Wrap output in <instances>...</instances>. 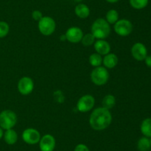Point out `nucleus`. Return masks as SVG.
<instances>
[{"mask_svg": "<svg viewBox=\"0 0 151 151\" xmlns=\"http://www.w3.org/2000/svg\"><path fill=\"white\" fill-rule=\"evenodd\" d=\"M112 121V115L109 110L98 107L90 115L89 124L94 130H103L107 128Z\"/></svg>", "mask_w": 151, "mask_h": 151, "instance_id": "nucleus-1", "label": "nucleus"}, {"mask_svg": "<svg viewBox=\"0 0 151 151\" xmlns=\"http://www.w3.org/2000/svg\"><path fill=\"white\" fill-rule=\"evenodd\" d=\"M91 34L97 39H104L111 33L110 24L104 19H96L91 25Z\"/></svg>", "mask_w": 151, "mask_h": 151, "instance_id": "nucleus-2", "label": "nucleus"}, {"mask_svg": "<svg viewBox=\"0 0 151 151\" xmlns=\"http://www.w3.org/2000/svg\"><path fill=\"white\" fill-rule=\"evenodd\" d=\"M17 122V115L10 110H4L0 113V127L3 130L12 129Z\"/></svg>", "mask_w": 151, "mask_h": 151, "instance_id": "nucleus-3", "label": "nucleus"}, {"mask_svg": "<svg viewBox=\"0 0 151 151\" xmlns=\"http://www.w3.org/2000/svg\"><path fill=\"white\" fill-rule=\"evenodd\" d=\"M109 79V73L105 67H97L91 71V80L96 85H104L107 83Z\"/></svg>", "mask_w": 151, "mask_h": 151, "instance_id": "nucleus-4", "label": "nucleus"}, {"mask_svg": "<svg viewBox=\"0 0 151 151\" xmlns=\"http://www.w3.org/2000/svg\"><path fill=\"white\" fill-rule=\"evenodd\" d=\"M38 30L44 36H50L55 32L56 24L54 19L50 16H43L41 20L38 21Z\"/></svg>", "mask_w": 151, "mask_h": 151, "instance_id": "nucleus-5", "label": "nucleus"}, {"mask_svg": "<svg viewBox=\"0 0 151 151\" xmlns=\"http://www.w3.org/2000/svg\"><path fill=\"white\" fill-rule=\"evenodd\" d=\"M115 33L120 36H127L133 31V25L128 19H120L114 24Z\"/></svg>", "mask_w": 151, "mask_h": 151, "instance_id": "nucleus-6", "label": "nucleus"}, {"mask_svg": "<svg viewBox=\"0 0 151 151\" xmlns=\"http://www.w3.org/2000/svg\"><path fill=\"white\" fill-rule=\"evenodd\" d=\"M95 100L91 95H85L80 98L77 104V108L81 113H86L91 110L94 106Z\"/></svg>", "mask_w": 151, "mask_h": 151, "instance_id": "nucleus-7", "label": "nucleus"}, {"mask_svg": "<svg viewBox=\"0 0 151 151\" xmlns=\"http://www.w3.org/2000/svg\"><path fill=\"white\" fill-rule=\"evenodd\" d=\"M41 138L39 132L34 128L26 129L22 133V139L24 142L28 144L32 145L39 143Z\"/></svg>", "mask_w": 151, "mask_h": 151, "instance_id": "nucleus-8", "label": "nucleus"}, {"mask_svg": "<svg viewBox=\"0 0 151 151\" xmlns=\"http://www.w3.org/2000/svg\"><path fill=\"white\" fill-rule=\"evenodd\" d=\"M34 89V82L31 78L28 76L22 77L18 83V90L22 95H29Z\"/></svg>", "mask_w": 151, "mask_h": 151, "instance_id": "nucleus-9", "label": "nucleus"}, {"mask_svg": "<svg viewBox=\"0 0 151 151\" xmlns=\"http://www.w3.org/2000/svg\"><path fill=\"white\" fill-rule=\"evenodd\" d=\"M132 56L137 61H143L147 56V50L142 43H135L131 47Z\"/></svg>", "mask_w": 151, "mask_h": 151, "instance_id": "nucleus-10", "label": "nucleus"}, {"mask_svg": "<svg viewBox=\"0 0 151 151\" xmlns=\"http://www.w3.org/2000/svg\"><path fill=\"white\" fill-rule=\"evenodd\" d=\"M65 35L66 36V40L69 41L72 43H78L81 41L83 33L78 27H71L66 30Z\"/></svg>", "mask_w": 151, "mask_h": 151, "instance_id": "nucleus-11", "label": "nucleus"}, {"mask_svg": "<svg viewBox=\"0 0 151 151\" xmlns=\"http://www.w3.org/2000/svg\"><path fill=\"white\" fill-rule=\"evenodd\" d=\"M39 147L41 151H53L55 147V139L50 134L44 135L40 139Z\"/></svg>", "mask_w": 151, "mask_h": 151, "instance_id": "nucleus-12", "label": "nucleus"}, {"mask_svg": "<svg viewBox=\"0 0 151 151\" xmlns=\"http://www.w3.org/2000/svg\"><path fill=\"white\" fill-rule=\"evenodd\" d=\"M94 49L100 55H107L111 51V46L108 41L103 39H98L94 43Z\"/></svg>", "mask_w": 151, "mask_h": 151, "instance_id": "nucleus-13", "label": "nucleus"}, {"mask_svg": "<svg viewBox=\"0 0 151 151\" xmlns=\"http://www.w3.org/2000/svg\"><path fill=\"white\" fill-rule=\"evenodd\" d=\"M118 63V58L116 55L114 53H108L103 58V64L106 68H115Z\"/></svg>", "mask_w": 151, "mask_h": 151, "instance_id": "nucleus-14", "label": "nucleus"}, {"mask_svg": "<svg viewBox=\"0 0 151 151\" xmlns=\"http://www.w3.org/2000/svg\"><path fill=\"white\" fill-rule=\"evenodd\" d=\"M75 13L81 19H86L88 17L90 14L89 7L85 4H78L75 8Z\"/></svg>", "mask_w": 151, "mask_h": 151, "instance_id": "nucleus-15", "label": "nucleus"}, {"mask_svg": "<svg viewBox=\"0 0 151 151\" xmlns=\"http://www.w3.org/2000/svg\"><path fill=\"white\" fill-rule=\"evenodd\" d=\"M3 136H4V142L9 145L14 144L18 140L17 133L13 129H9V130H6Z\"/></svg>", "mask_w": 151, "mask_h": 151, "instance_id": "nucleus-16", "label": "nucleus"}, {"mask_svg": "<svg viewBox=\"0 0 151 151\" xmlns=\"http://www.w3.org/2000/svg\"><path fill=\"white\" fill-rule=\"evenodd\" d=\"M140 130L145 137H151V118H147L143 120L140 126Z\"/></svg>", "mask_w": 151, "mask_h": 151, "instance_id": "nucleus-17", "label": "nucleus"}, {"mask_svg": "<svg viewBox=\"0 0 151 151\" xmlns=\"http://www.w3.org/2000/svg\"><path fill=\"white\" fill-rule=\"evenodd\" d=\"M102 105H103V107L106 108L107 110H110L114 107L116 105V99L113 95H106L103 99L102 102Z\"/></svg>", "mask_w": 151, "mask_h": 151, "instance_id": "nucleus-18", "label": "nucleus"}, {"mask_svg": "<svg viewBox=\"0 0 151 151\" xmlns=\"http://www.w3.org/2000/svg\"><path fill=\"white\" fill-rule=\"evenodd\" d=\"M150 139L147 137H142L137 142V148L139 151H148L150 149Z\"/></svg>", "mask_w": 151, "mask_h": 151, "instance_id": "nucleus-19", "label": "nucleus"}, {"mask_svg": "<svg viewBox=\"0 0 151 151\" xmlns=\"http://www.w3.org/2000/svg\"><path fill=\"white\" fill-rule=\"evenodd\" d=\"M106 18V20L107 21L109 24H111V25L115 24L117 22L118 19H119V13H118V12L116 10L111 9V10H109L107 12Z\"/></svg>", "mask_w": 151, "mask_h": 151, "instance_id": "nucleus-20", "label": "nucleus"}, {"mask_svg": "<svg viewBox=\"0 0 151 151\" xmlns=\"http://www.w3.org/2000/svg\"><path fill=\"white\" fill-rule=\"evenodd\" d=\"M89 63L91 66L95 68L100 66L103 64V57L97 53H93L89 56Z\"/></svg>", "mask_w": 151, "mask_h": 151, "instance_id": "nucleus-21", "label": "nucleus"}, {"mask_svg": "<svg viewBox=\"0 0 151 151\" xmlns=\"http://www.w3.org/2000/svg\"><path fill=\"white\" fill-rule=\"evenodd\" d=\"M131 7L137 10H141L147 7L149 0H129Z\"/></svg>", "mask_w": 151, "mask_h": 151, "instance_id": "nucleus-22", "label": "nucleus"}, {"mask_svg": "<svg viewBox=\"0 0 151 151\" xmlns=\"http://www.w3.org/2000/svg\"><path fill=\"white\" fill-rule=\"evenodd\" d=\"M94 41H95V37L91 34V33L83 35L82 39H81V42L85 47H89V46L92 45Z\"/></svg>", "mask_w": 151, "mask_h": 151, "instance_id": "nucleus-23", "label": "nucleus"}, {"mask_svg": "<svg viewBox=\"0 0 151 151\" xmlns=\"http://www.w3.org/2000/svg\"><path fill=\"white\" fill-rule=\"evenodd\" d=\"M10 30L9 25L6 22L0 21V38H4L8 34Z\"/></svg>", "mask_w": 151, "mask_h": 151, "instance_id": "nucleus-24", "label": "nucleus"}, {"mask_svg": "<svg viewBox=\"0 0 151 151\" xmlns=\"http://www.w3.org/2000/svg\"><path fill=\"white\" fill-rule=\"evenodd\" d=\"M32 17L34 20L38 21H38L41 20V19H42V13H41V11H39V10H34L32 13Z\"/></svg>", "mask_w": 151, "mask_h": 151, "instance_id": "nucleus-25", "label": "nucleus"}, {"mask_svg": "<svg viewBox=\"0 0 151 151\" xmlns=\"http://www.w3.org/2000/svg\"><path fill=\"white\" fill-rule=\"evenodd\" d=\"M74 151H90L88 147L84 144H79L77 145Z\"/></svg>", "mask_w": 151, "mask_h": 151, "instance_id": "nucleus-26", "label": "nucleus"}, {"mask_svg": "<svg viewBox=\"0 0 151 151\" xmlns=\"http://www.w3.org/2000/svg\"><path fill=\"white\" fill-rule=\"evenodd\" d=\"M145 62L146 65L149 68H151V55L150 56H147L145 59Z\"/></svg>", "mask_w": 151, "mask_h": 151, "instance_id": "nucleus-27", "label": "nucleus"}, {"mask_svg": "<svg viewBox=\"0 0 151 151\" xmlns=\"http://www.w3.org/2000/svg\"><path fill=\"white\" fill-rule=\"evenodd\" d=\"M60 41H66V35H61L60 36Z\"/></svg>", "mask_w": 151, "mask_h": 151, "instance_id": "nucleus-28", "label": "nucleus"}, {"mask_svg": "<svg viewBox=\"0 0 151 151\" xmlns=\"http://www.w3.org/2000/svg\"><path fill=\"white\" fill-rule=\"evenodd\" d=\"M4 136V132H3V129L1 127H0V139L3 137Z\"/></svg>", "mask_w": 151, "mask_h": 151, "instance_id": "nucleus-29", "label": "nucleus"}, {"mask_svg": "<svg viewBox=\"0 0 151 151\" xmlns=\"http://www.w3.org/2000/svg\"><path fill=\"white\" fill-rule=\"evenodd\" d=\"M106 1L109 3H116L117 1H119V0H106Z\"/></svg>", "mask_w": 151, "mask_h": 151, "instance_id": "nucleus-30", "label": "nucleus"}, {"mask_svg": "<svg viewBox=\"0 0 151 151\" xmlns=\"http://www.w3.org/2000/svg\"><path fill=\"white\" fill-rule=\"evenodd\" d=\"M150 147H151V137H150Z\"/></svg>", "mask_w": 151, "mask_h": 151, "instance_id": "nucleus-31", "label": "nucleus"}, {"mask_svg": "<svg viewBox=\"0 0 151 151\" xmlns=\"http://www.w3.org/2000/svg\"><path fill=\"white\" fill-rule=\"evenodd\" d=\"M76 1H82V0H76Z\"/></svg>", "mask_w": 151, "mask_h": 151, "instance_id": "nucleus-32", "label": "nucleus"}]
</instances>
